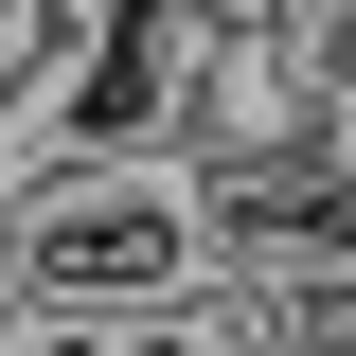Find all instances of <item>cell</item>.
<instances>
[{"label":"cell","mask_w":356,"mask_h":356,"mask_svg":"<svg viewBox=\"0 0 356 356\" xmlns=\"http://www.w3.org/2000/svg\"><path fill=\"white\" fill-rule=\"evenodd\" d=\"M214 285H232V214L196 161L18 178V321H196Z\"/></svg>","instance_id":"obj_1"}]
</instances>
